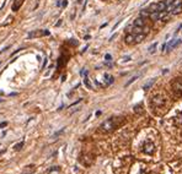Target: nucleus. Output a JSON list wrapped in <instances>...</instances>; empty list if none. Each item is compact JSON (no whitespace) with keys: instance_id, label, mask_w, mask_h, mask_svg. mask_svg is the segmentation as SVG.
Here are the masks:
<instances>
[{"instance_id":"f257e3e1","label":"nucleus","mask_w":182,"mask_h":174,"mask_svg":"<svg viewBox=\"0 0 182 174\" xmlns=\"http://www.w3.org/2000/svg\"><path fill=\"white\" fill-rule=\"evenodd\" d=\"M116 120H115V118H110V119H107V120H105L101 126H100V129H101L102 131H112V130H115L116 129Z\"/></svg>"},{"instance_id":"f03ea898","label":"nucleus","mask_w":182,"mask_h":174,"mask_svg":"<svg viewBox=\"0 0 182 174\" xmlns=\"http://www.w3.org/2000/svg\"><path fill=\"white\" fill-rule=\"evenodd\" d=\"M48 34H51V33H49V31H47V30H36V31L30 32V33L27 34V37L29 38H38V37H43V36H48Z\"/></svg>"},{"instance_id":"7ed1b4c3","label":"nucleus","mask_w":182,"mask_h":174,"mask_svg":"<svg viewBox=\"0 0 182 174\" xmlns=\"http://www.w3.org/2000/svg\"><path fill=\"white\" fill-rule=\"evenodd\" d=\"M154 151H155V146H154V144L151 142V141H147L143 146V152L147 153V154H153Z\"/></svg>"},{"instance_id":"20e7f679","label":"nucleus","mask_w":182,"mask_h":174,"mask_svg":"<svg viewBox=\"0 0 182 174\" xmlns=\"http://www.w3.org/2000/svg\"><path fill=\"white\" fill-rule=\"evenodd\" d=\"M182 43V39H171L169 43L166 44V52H171L172 49H175L177 45Z\"/></svg>"},{"instance_id":"39448f33","label":"nucleus","mask_w":182,"mask_h":174,"mask_svg":"<svg viewBox=\"0 0 182 174\" xmlns=\"http://www.w3.org/2000/svg\"><path fill=\"white\" fill-rule=\"evenodd\" d=\"M172 87H174V91L176 93L182 94V79H176V81L174 82Z\"/></svg>"},{"instance_id":"423d86ee","label":"nucleus","mask_w":182,"mask_h":174,"mask_svg":"<svg viewBox=\"0 0 182 174\" xmlns=\"http://www.w3.org/2000/svg\"><path fill=\"white\" fill-rule=\"evenodd\" d=\"M151 104L154 107L161 106V104H164V98L161 97V96H155V97L153 98V100H151Z\"/></svg>"},{"instance_id":"0eeeda50","label":"nucleus","mask_w":182,"mask_h":174,"mask_svg":"<svg viewBox=\"0 0 182 174\" xmlns=\"http://www.w3.org/2000/svg\"><path fill=\"white\" fill-rule=\"evenodd\" d=\"M133 26H136V27H144L145 26V19L143 17H136L133 22Z\"/></svg>"},{"instance_id":"6e6552de","label":"nucleus","mask_w":182,"mask_h":174,"mask_svg":"<svg viewBox=\"0 0 182 174\" xmlns=\"http://www.w3.org/2000/svg\"><path fill=\"white\" fill-rule=\"evenodd\" d=\"M25 0H15L12 4V11H17L22 6V4H24Z\"/></svg>"},{"instance_id":"1a4fd4ad","label":"nucleus","mask_w":182,"mask_h":174,"mask_svg":"<svg viewBox=\"0 0 182 174\" xmlns=\"http://www.w3.org/2000/svg\"><path fill=\"white\" fill-rule=\"evenodd\" d=\"M105 80H106V84H105V87L112 85V84H113V81H115V79H113V76H112V75H110V74H105Z\"/></svg>"},{"instance_id":"9d476101","label":"nucleus","mask_w":182,"mask_h":174,"mask_svg":"<svg viewBox=\"0 0 182 174\" xmlns=\"http://www.w3.org/2000/svg\"><path fill=\"white\" fill-rule=\"evenodd\" d=\"M124 40H126L127 44H134V43H135V42H134V34H133V33H128V34L126 36Z\"/></svg>"},{"instance_id":"9b49d317","label":"nucleus","mask_w":182,"mask_h":174,"mask_svg":"<svg viewBox=\"0 0 182 174\" xmlns=\"http://www.w3.org/2000/svg\"><path fill=\"white\" fill-rule=\"evenodd\" d=\"M145 39V33H139V34H134V42L135 43H140Z\"/></svg>"},{"instance_id":"f8f14e48","label":"nucleus","mask_w":182,"mask_h":174,"mask_svg":"<svg viewBox=\"0 0 182 174\" xmlns=\"http://www.w3.org/2000/svg\"><path fill=\"white\" fill-rule=\"evenodd\" d=\"M155 80H156V79H151V80H150L149 82H147V84H145V85L143 86V90H144V91H148V90H150V87H151L154 84H155Z\"/></svg>"},{"instance_id":"ddd939ff","label":"nucleus","mask_w":182,"mask_h":174,"mask_svg":"<svg viewBox=\"0 0 182 174\" xmlns=\"http://www.w3.org/2000/svg\"><path fill=\"white\" fill-rule=\"evenodd\" d=\"M147 10L149 12H155V11H159L158 10V3H154V4H150V5L148 6Z\"/></svg>"},{"instance_id":"4468645a","label":"nucleus","mask_w":182,"mask_h":174,"mask_svg":"<svg viewBox=\"0 0 182 174\" xmlns=\"http://www.w3.org/2000/svg\"><path fill=\"white\" fill-rule=\"evenodd\" d=\"M156 48H158V42H155V43H153L151 45H150V47L148 48V50H149V53L150 54H154L156 52Z\"/></svg>"},{"instance_id":"2eb2a0df","label":"nucleus","mask_w":182,"mask_h":174,"mask_svg":"<svg viewBox=\"0 0 182 174\" xmlns=\"http://www.w3.org/2000/svg\"><path fill=\"white\" fill-rule=\"evenodd\" d=\"M175 124H176L177 126H182V113L179 114V115L175 118Z\"/></svg>"},{"instance_id":"dca6fc26","label":"nucleus","mask_w":182,"mask_h":174,"mask_svg":"<svg viewBox=\"0 0 182 174\" xmlns=\"http://www.w3.org/2000/svg\"><path fill=\"white\" fill-rule=\"evenodd\" d=\"M149 17L153 21H159V11H155V12H150Z\"/></svg>"},{"instance_id":"f3484780","label":"nucleus","mask_w":182,"mask_h":174,"mask_svg":"<svg viewBox=\"0 0 182 174\" xmlns=\"http://www.w3.org/2000/svg\"><path fill=\"white\" fill-rule=\"evenodd\" d=\"M84 84H85V86L88 87L89 90H92V86H91V82H90V80H89L88 75H86V76H84Z\"/></svg>"},{"instance_id":"a211bd4d","label":"nucleus","mask_w":182,"mask_h":174,"mask_svg":"<svg viewBox=\"0 0 182 174\" xmlns=\"http://www.w3.org/2000/svg\"><path fill=\"white\" fill-rule=\"evenodd\" d=\"M181 11H182V5H179V6L174 7V10L171 11V13L172 15H179V13H181Z\"/></svg>"},{"instance_id":"6ab92c4d","label":"nucleus","mask_w":182,"mask_h":174,"mask_svg":"<svg viewBox=\"0 0 182 174\" xmlns=\"http://www.w3.org/2000/svg\"><path fill=\"white\" fill-rule=\"evenodd\" d=\"M149 15H150V12L148 10H142V11H140V17H143V19H148Z\"/></svg>"},{"instance_id":"aec40b11","label":"nucleus","mask_w":182,"mask_h":174,"mask_svg":"<svg viewBox=\"0 0 182 174\" xmlns=\"http://www.w3.org/2000/svg\"><path fill=\"white\" fill-rule=\"evenodd\" d=\"M165 9H166V5H165V3H158V10L159 11H165Z\"/></svg>"},{"instance_id":"412c9836","label":"nucleus","mask_w":182,"mask_h":174,"mask_svg":"<svg viewBox=\"0 0 182 174\" xmlns=\"http://www.w3.org/2000/svg\"><path fill=\"white\" fill-rule=\"evenodd\" d=\"M138 77H139L138 75H135V76H133V77H132V79H130V80H129V81H128V82H127V84H126V87H128V86H129L130 84H133V82H134V81H135L136 79H138Z\"/></svg>"},{"instance_id":"4be33fe9","label":"nucleus","mask_w":182,"mask_h":174,"mask_svg":"<svg viewBox=\"0 0 182 174\" xmlns=\"http://www.w3.org/2000/svg\"><path fill=\"white\" fill-rule=\"evenodd\" d=\"M22 147H24V141H21V142L20 144H17L16 146H15V147H14V148H15L16 151H19V150H21Z\"/></svg>"},{"instance_id":"5701e85b","label":"nucleus","mask_w":182,"mask_h":174,"mask_svg":"<svg viewBox=\"0 0 182 174\" xmlns=\"http://www.w3.org/2000/svg\"><path fill=\"white\" fill-rule=\"evenodd\" d=\"M105 59H106L107 61H111V60H112V57H111V54H106V55H105Z\"/></svg>"},{"instance_id":"b1692460","label":"nucleus","mask_w":182,"mask_h":174,"mask_svg":"<svg viewBox=\"0 0 182 174\" xmlns=\"http://www.w3.org/2000/svg\"><path fill=\"white\" fill-rule=\"evenodd\" d=\"M172 3H174V0H166V1H165V5L169 6V5H171Z\"/></svg>"},{"instance_id":"393cba45","label":"nucleus","mask_w":182,"mask_h":174,"mask_svg":"<svg viewBox=\"0 0 182 174\" xmlns=\"http://www.w3.org/2000/svg\"><path fill=\"white\" fill-rule=\"evenodd\" d=\"M130 60V57H124L123 59H122V61L123 63H127V61H129Z\"/></svg>"},{"instance_id":"a878e982","label":"nucleus","mask_w":182,"mask_h":174,"mask_svg":"<svg viewBox=\"0 0 182 174\" xmlns=\"http://www.w3.org/2000/svg\"><path fill=\"white\" fill-rule=\"evenodd\" d=\"M7 125V123L6 121H4V123H1V124H0V129H3V127H5Z\"/></svg>"},{"instance_id":"bb28decb","label":"nucleus","mask_w":182,"mask_h":174,"mask_svg":"<svg viewBox=\"0 0 182 174\" xmlns=\"http://www.w3.org/2000/svg\"><path fill=\"white\" fill-rule=\"evenodd\" d=\"M69 43L73 44V45H76V44H78V42H75V39H70V40H69Z\"/></svg>"},{"instance_id":"cd10ccee","label":"nucleus","mask_w":182,"mask_h":174,"mask_svg":"<svg viewBox=\"0 0 182 174\" xmlns=\"http://www.w3.org/2000/svg\"><path fill=\"white\" fill-rule=\"evenodd\" d=\"M67 4H68V0H63V3H62V6H63V7H65V6H67Z\"/></svg>"},{"instance_id":"c85d7f7f","label":"nucleus","mask_w":182,"mask_h":174,"mask_svg":"<svg viewBox=\"0 0 182 174\" xmlns=\"http://www.w3.org/2000/svg\"><path fill=\"white\" fill-rule=\"evenodd\" d=\"M166 49V43H162V45H161V50H165Z\"/></svg>"},{"instance_id":"c756f323","label":"nucleus","mask_w":182,"mask_h":174,"mask_svg":"<svg viewBox=\"0 0 182 174\" xmlns=\"http://www.w3.org/2000/svg\"><path fill=\"white\" fill-rule=\"evenodd\" d=\"M120 24H121V21H118V22H117V24L115 25V27H113V30H116V28H117V27H118V25H120Z\"/></svg>"},{"instance_id":"7c9ffc66","label":"nucleus","mask_w":182,"mask_h":174,"mask_svg":"<svg viewBox=\"0 0 182 174\" xmlns=\"http://www.w3.org/2000/svg\"><path fill=\"white\" fill-rule=\"evenodd\" d=\"M60 25H62V20H59V21L57 22V24H56V26L58 27V26H60Z\"/></svg>"},{"instance_id":"2f4dec72","label":"nucleus","mask_w":182,"mask_h":174,"mask_svg":"<svg viewBox=\"0 0 182 174\" xmlns=\"http://www.w3.org/2000/svg\"><path fill=\"white\" fill-rule=\"evenodd\" d=\"M46 65H47V59H44V61H43V66H42V67H44Z\"/></svg>"},{"instance_id":"473e14b6","label":"nucleus","mask_w":182,"mask_h":174,"mask_svg":"<svg viewBox=\"0 0 182 174\" xmlns=\"http://www.w3.org/2000/svg\"><path fill=\"white\" fill-rule=\"evenodd\" d=\"M91 37H90V36H85V37H84V39H86V40H88V39H90Z\"/></svg>"},{"instance_id":"72a5a7b5","label":"nucleus","mask_w":182,"mask_h":174,"mask_svg":"<svg viewBox=\"0 0 182 174\" xmlns=\"http://www.w3.org/2000/svg\"><path fill=\"white\" fill-rule=\"evenodd\" d=\"M115 37H116V34H113V36H112V37L110 38V42H111V40H113V38H115Z\"/></svg>"},{"instance_id":"f704fd0d","label":"nucleus","mask_w":182,"mask_h":174,"mask_svg":"<svg viewBox=\"0 0 182 174\" xmlns=\"http://www.w3.org/2000/svg\"><path fill=\"white\" fill-rule=\"evenodd\" d=\"M179 31H182V25L180 26V28H179V30H177V32H179Z\"/></svg>"}]
</instances>
